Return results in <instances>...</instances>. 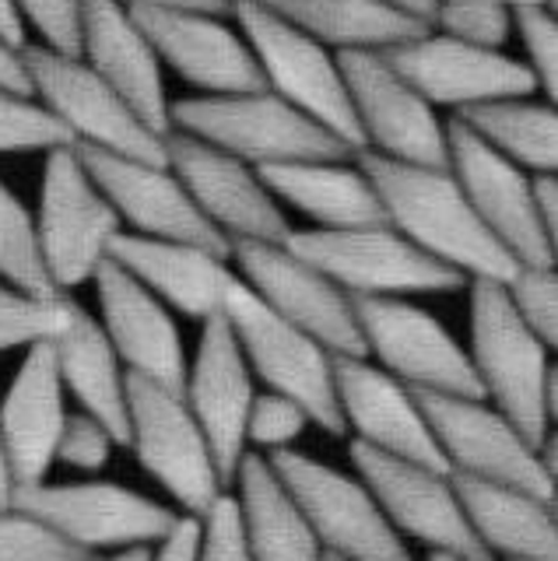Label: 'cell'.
I'll return each mask as SVG.
<instances>
[{
  "instance_id": "1",
  "label": "cell",
  "mask_w": 558,
  "mask_h": 561,
  "mask_svg": "<svg viewBox=\"0 0 558 561\" xmlns=\"http://www.w3.org/2000/svg\"><path fill=\"white\" fill-rule=\"evenodd\" d=\"M358 165L379 193L387 225L411 245L457 271L464 280L505 285L513 277L520 263L481 225L449 169L405 165L373 151H358Z\"/></svg>"
},
{
  "instance_id": "2",
  "label": "cell",
  "mask_w": 558,
  "mask_h": 561,
  "mask_svg": "<svg viewBox=\"0 0 558 561\" xmlns=\"http://www.w3.org/2000/svg\"><path fill=\"white\" fill-rule=\"evenodd\" d=\"M470 368L481 397L540 446L558 421V365L551 347L520 323L502 280H470Z\"/></svg>"
},
{
  "instance_id": "3",
  "label": "cell",
  "mask_w": 558,
  "mask_h": 561,
  "mask_svg": "<svg viewBox=\"0 0 558 561\" xmlns=\"http://www.w3.org/2000/svg\"><path fill=\"white\" fill-rule=\"evenodd\" d=\"M169 130L229 151L253 169L285 162H334V158L355 154L334 134H327L317 119H309L267 88L236 95L172 99Z\"/></svg>"
},
{
  "instance_id": "4",
  "label": "cell",
  "mask_w": 558,
  "mask_h": 561,
  "mask_svg": "<svg viewBox=\"0 0 558 561\" xmlns=\"http://www.w3.org/2000/svg\"><path fill=\"white\" fill-rule=\"evenodd\" d=\"M229 14H236V28L247 39L267 92L317 119L327 134H334L341 145L358 154L362 134L355 127L352 102H348L338 53L309 39L264 0H232Z\"/></svg>"
},
{
  "instance_id": "5",
  "label": "cell",
  "mask_w": 558,
  "mask_h": 561,
  "mask_svg": "<svg viewBox=\"0 0 558 561\" xmlns=\"http://www.w3.org/2000/svg\"><path fill=\"white\" fill-rule=\"evenodd\" d=\"M285 245L352 298L443 295L464 285L457 271L422 253L390 225L292 228Z\"/></svg>"
},
{
  "instance_id": "6",
  "label": "cell",
  "mask_w": 558,
  "mask_h": 561,
  "mask_svg": "<svg viewBox=\"0 0 558 561\" xmlns=\"http://www.w3.org/2000/svg\"><path fill=\"white\" fill-rule=\"evenodd\" d=\"M29 92L36 95L71 137V148H92L137 162L166 165V137L155 134L81 57L22 46Z\"/></svg>"
},
{
  "instance_id": "7",
  "label": "cell",
  "mask_w": 558,
  "mask_h": 561,
  "mask_svg": "<svg viewBox=\"0 0 558 561\" xmlns=\"http://www.w3.org/2000/svg\"><path fill=\"white\" fill-rule=\"evenodd\" d=\"M221 316L232 327L253 379L264 382L271 393H282L299 403L312 425L323 428L327 435H344L334 390L338 355H330L306 330L267 309L242 280L232 285Z\"/></svg>"
},
{
  "instance_id": "8",
  "label": "cell",
  "mask_w": 558,
  "mask_h": 561,
  "mask_svg": "<svg viewBox=\"0 0 558 561\" xmlns=\"http://www.w3.org/2000/svg\"><path fill=\"white\" fill-rule=\"evenodd\" d=\"M11 508L39 519L84 554L155 548L183 513L113 481H39L19 484Z\"/></svg>"
},
{
  "instance_id": "9",
  "label": "cell",
  "mask_w": 558,
  "mask_h": 561,
  "mask_svg": "<svg viewBox=\"0 0 558 561\" xmlns=\"http://www.w3.org/2000/svg\"><path fill=\"white\" fill-rule=\"evenodd\" d=\"M277 481L303 508L327 554L344 561H414L383 508L358 478L299 449L267 453Z\"/></svg>"
},
{
  "instance_id": "10",
  "label": "cell",
  "mask_w": 558,
  "mask_h": 561,
  "mask_svg": "<svg viewBox=\"0 0 558 561\" xmlns=\"http://www.w3.org/2000/svg\"><path fill=\"white\" fill-rule=\"evenodd\" d=\"M127 446L151 478L176 499L183 516L201 519L229 491L183 393L127 373Z\"/></svg>"
},
{
  "instance_id": "11",
  "label": "cell",
  "mask_w": 558,
  "mask_h": 561,
  "mask_svg": "<svg viewBox=\"0 0 558 561\" xmlns=\"http://www.w3.org/2000/svg\"><path fill=\"white\" fill-rule=\"evenodd\" d=\"M124 232L116 210L81 165L75 148L46 154L36 210V236L46 274L57 291H71L110 260L113 239Z\"/></svg>"
},
{
  "instance_id": "12",
  "label": "cell",
  "mask_w": 558,
  "mask_h": 561,
  "mask_svg": "<svg viewBox=\"0 0 558 561\" xmlns=\"http://www.w3.org/2000/svg\"><path fill=\"white\" fill-rule=\"evenodd\" d=\"M411 393L422 403V414L449 473L499 481L558 502V481L548 478V470L540 467L537 446L510 417L499 414L492 403H485V397H449L422 390Z\"/></svg>"
},
{
  "instance_id": "13",
  "label": "cell",
  "mask_w": 558,
  "mask_h": 561,
  "mask_svg": "<svg viewBox=\"0 0 558 561\" xmlns=\"http://www.w3.org/2000/svg\"><path fill=\"white\" fill-rule=\"evenodd\" d=\"M365 358L408 390L481 397L467 347L422 306L408 298H352Z\"/></svg>"
},
{
  "instance_id": "14",
  "label": "cell",
  "mask_w": 558,
  "mask_h": 561,
  "mask_svg": "<svg viewBox=\"0 0 558 561\" xmlns=\"http://www.w3.org/2000/svg\"><path fill=\"white\" fill-rule=\"evenodd\" d=\"M229 260L239 280L282 320L306 330L338 358H365L352 295L285 242H236Z\"/></svg>"
},
{
  "instance_id": "15",
  "label": "cell",
  "mask_w": 558,
  "mask_h": 561,
  "mask_svg": "<svg viewBox=\"0 0 558 561\" xmlns=\"http://www.w3.org/2000/svg\"><path fill=\"white\" fill-rule=\"evenodd\" d=\"M362 151L405 165L446 169V123L383 53H338Z\"/></svg>"
},
{
  "instance_id": "16",
  "label": "cell",
  "mask_w": 558,
  "mask_h": 561,
  "mask_svg": "<svg viewBox=\"0 0 558 561\" xmlns=\"http://www.w3.org/2000/svg\"><path fill=\"white\" fill-rule=\"evenodd\" d=\"M446 169L505 253L531 267H555L558 242L537 218L531 172L488 148L457 116L446 123Z\"/></svg>"
},
{
  "instance_id": "17",
  "label": "cell",
  "mask_w": 558,
  "mask_h": 561,
  "mask_svg": "<svg viewBox=\"0 0 558 561\" xmlns=\"http://www.w3.org/2000/svg\"><path fill=\"white\" fill-rule=\"evenodd\" d=\"M166 165L176 172L194 207L229 245L285 242L292 236L285 207L271 197L260 172L239 162L236 154L218 151L190 134L169 130Z\"/></svg>"
},
{
  "instance_id": "18",
  "label": "cell",
  "mask_w": 558,
  "mask_h": 561,
  "mask_svg": "<svg viewBox=\"0 0 558 561\" xmlns=\"http://www.w3.org/2000/svg\"><path fill=\"white\" fill-rule=\"evenodd\" d=\"M355 478L369 488V495L383 508V516L400 537L422 540L425 548L453 551L464 558H485L481 543L470 534L464 508L449 473L425 463L397 460L379 449L352 443Z\"/></svg>"
},
{
  "instance_id": "19",
  "label": "cell",
  "mask_w": 558,
  "mask_h": 561,
  "mask_svg": "<svg viewBox=\"0 0 558 561\" xmlns=\"http://www.w3.org/2000/svg\"><path fill=\"white\" fill-rule=\"evenodd\" d=\"M400 78L422 95L429 105H449L453 113L475 110L499 99L537 95V84L523 60L505 49H481L440 32H425L411 43H400L383 53Z\"/></svg>"
},
{
  "instance_id": "20",
  "label": "cell",
  "mask_w": 558,
  "mask_h": 561,
  "mask_svg": "<svg viewBox=\"0 0 558 561\" xmlns=\"http://www.w3.org/2000/svg\"><path fill=\"white\" fill-rule=\"evenodd\" d=\"M257 397V382L232 327L225 316L204 320L194 362H186L183 400L212 446L225 488H232L239 460L247 456V417Z\"/></svg>"
},
{
  "instance_id": "21",
  "label": "cell",
  "mask_w": 558,
  "mask_h": 561,
  "mask_svg": "<svg viewBox=\"0 0 558 561\" xmlns=\"http://www.w3.org/2000/svg\"><path fill=\"white\" fill-rule=\"evenodd\" d=\"M75 151L95 180V186L102 190V197L116 210L119 225H130L134 236L194 242L225 256L232 253V245L207 225V218L194 207L190 193L169 165H151L137 162V158H119L92 148Z\"/></svg>"
},
{
  "instance_id": "22",
  "label": "cell",
  "mask_w": 558,
  "mask_h": 561,
  "mask_svg": "<svg viewBox=\"0 0 558 561\" xmlns=\"http://www.w3.org/2000/svg\"><path fill=\"white\" fill-rule=\"evenodd\" d=\"M334 390L344 432H352L355 443L449 473L422 403L405 382L369 358H334Z\"/></svg>"
},
{
  "instance_id": "23",
  "label": "cell",
  "mask_w": 558,
  "mask_h": 561,
  "mask_svg": "<svg viewBox=\"0 0 558 561\" xmlns=\"http://www.w3.org/2000/svg\"><path fill=\"white\" fill-rule=\"evenodd\" d=\"M159 53L162 67L194 84L201 95H236L264 88L257 60L225 14L166 8V11H130Z\"/></svg>"
},
{
  "instance_id": "24",
  "label": "cell",
  "mask_w": 558,
  "mask_h": 561,
  "mask_svg": "<svg viewBox=\"0 0 558 561\" xmlns=\"http://www.w3.org/2000/svg\"><path fill=\"white\" fill-rule=\"evenodd\" d=\"M92 285L102 309L99 327L127 373L159 382L172 393H183L186 351L172 309H166L141 280H134L113 260L95 271Z\"/></svg>"
},
{
  "instance_id": "25",
  "label": "cell",
  "mask_w": 558,
  "mask_h": 561,
  "mask_svg": "<svg viewBox=\"0 0 558 561\" xmlns=\"http://www.w3.org/2000/svg\"><path fill=\"white\" fill-rule=\"evenodd\" d=\"M78 57L141 116L155 134H169L172 99L166 92V75L159 53L137 18L116 0H84L81 11V49Z\"/></svg>"
},
{
  "instance_id": "26",
  "label": "cell",
  "mask_w": 558,
  "mask_h": 561,
  "mask_svg": "<svg viewBox=\"0 0 558 561\" xmlns=\"http://www.w3.org/2000/svg\"><path fill=\"white\" fill-rule=\"evenodd\" d=\"M110 260L124 267L134 280L159 298L172 312L190 320H212L221 316L225 298L239 280L232 260L194 242L145 239L134 232H119L110 245Z\"/></svg>"
},
{
  "instance_id": "27",
  "label": "cell",
  "mask_w": 558,
  "mask_h": 561,
  "mask_svg": "<svg viewBox=\"0 0 558 561\" xmlns=\"http://www.w3.org/2000/svg\"><path fill=\"white\" fill-rule=\"evenodd\" d=\"M67 421L64 382L57 373L54 344H36L14 373L0 400V435H4L8 470L19 484H39L57 463V443Z\"/></svg>"
},
{
  "instance_id": "28",
  "label": "cell",
  "mask_w": 558,
  "mask_h": 561,
  "mask_svg": "<svg viewBox=\"0 0 558 561\" xmlns=\"http://www.w3.org/2000/svg\"><path fill=\"white\" fill-rule=\"evenodd\" d=\"M449 481L457 488L470 534L488 558L502 554L527 561H558L555 502L534 495V491L464 478V473H449Z\"/></svg>"
},
{
  "instance_id": "29",
  "label": "cell",
  "mask_w": 558,
  "mask_h": 561,
  "mask_svg": "<svg viewBox=\"0 0 558 561\" xmlns=\"http://www.w3.org/2000/svg\"><path fill=\"white\" fill-rule=\"evenodd\" d=\"M271 197L299 210L312 228H362L387 225L379 193L362 165L334 158V162H285L257 169Z\"/></svg>"
},
{
  "instance_id": "30",
  "label": "cell",
  "mask_w": 558,
  "mask_h": 561,
  "mask_svg": "<svg viewBox=\"0 0 558 561\" xmlns=\"http://www.w3.org/2000/svg\"><path fill=\"white\" fill-rule=\"evenodd\" d=\"M236 508L253 561H327L303 508L277 481L267 456L247 449L236 470Z\"/></svg>"
},
{
  "instance_id": "31",
  "label": "cell",
  "mask_w": 558,
  "mask_h": 561,
  "mask_svg": "<svg viewBox=\"0 0 558 561\" xmlns=\"http://www.w3.org/2000/svg\"><path fill=\"white\" fill-rule=\"evenodd\" d=\"M57 373L64 393H75L84 414L102 421L119 446H127L130 421H127V368L116 358L110 337L102 333L99 320L75 306V316L67 330L54 341Z\"/></svg>"
},
{
  "instance_id": "32",
  "label": "cell",
  "mask_w": 558,
  "mask_h": 561,
  "mask_svg": "<svg viewBox=\"0 0 558 561\" xmlns=\"http://www.w3.org/2000/svg\"><path fill=\"white\" fill-rule=\"evenodd\" d=\"M330 53H387L429 32V22L387 0H264Z\"/></svg>"
},
{
  "instance_id": "33",
  "label": "cell",
  "mask_w": 558,
  "mask_h": 561,
  "mask_svg": "<svg viewBox=\"0 0 558 561\" xmlns=\"http://www.w3.org/2000/svg\"><path fill=\"white\" fill-rule=\"evenodd\" d=\"M488 148L510 158L523 172H558V110L540 95L499 99L453 113Z\"/></svg>"
},
{
  "instance_id": "34",
  "label": "cell",
  "mask_w": 558,
  "mask_h": 561,
  "mask_svg": "<svg viewBox=\"0 0 558 561\" xmlns=\"http://www.w3.org/2000/svg\"><path fill=\"white\" fill-rule=\"evenodd\" d=\"M0 280L36 295H57L39 253L36 215L4 180H0Z\"/></svg>"
},
{
  "instance_id": "35",
  "label": "cell",
  "mask_w": 558,
  "mask_h": 561,
  "mask_svg": "<svg viewBox=\"0 0 558 561\" xmlns=\"http://www.w3.org/2000/svg\"><path fill=\"white\" fill-rule=\"evenodd\" d=\"M75 298L67 291L36 295L0 280V351L54 344L75 316Z\"/></svg>"
},
{
  "instance_id": "36",
  "label": "cell",
  "mask_w": 558,
  "mask_h": 561,
  "mask_svg": "<svg viewBox=\"0 0 558 561\" xmlns=\"http://www.w3.org/2000/svg\"><path fill=\"white\" fill-rule=\"evenodd\" d=\"M513 11L502 0H435L429 28L481 49H505L513 39Z\"/></svg>"
},
{
  "instance_id": "37",
  "label": "cell",
  "mask_w": 558,
  "mask_h": 561,
  "mask_svg": "<svg viewBox=\"0 0 558 561\" xmlns=\"http://www.w3.org/2000/svg\"><path fill=\"white\" fill-rule=\"evenodd\" d=\"M71 148V137L36 95L0 88V154H32Z\"/></svg>"
},
{
  "instance_id": "38",
  "label": "cell",
  "mask_w": 558,
  "mask_h": 561,
  "mask_svg": "<svg viewBox=\"0 0 558 561\" xmlns=\"http://www.w3.org/2000/svg\"><path fill=\"white\" fill-rule=\"evenodd\" d=\"M555 267H531V263H520L513 277L502 285L513 312L520 316V323L551 351L558 347V271Z\"/></svg>"
},
{
  "instance_id": "39",
  "label": "cell",
  "mask_w": 558,
  "mask_h": 561,
  "mask_svg": "<svg viewBox=\"0 0 558 561\" xmlns=\"http://www.w3.org/2000/svg\"><path fill=\"white\" fill-rule=\"evenodd\" d=\"M513 35L523 43V67L531 70L537 95L558 102V11L516 8Z\"/></svg>"
},
{
  "instance_id": "40",
  "label": "cell",
  "mask_w": 558,
  "mask_h": 561,
  "mask_svg": "<svg viewBox=\"0 0 558 561\" xmlns=\"http://www.w3.org/2000/svg\"><path fill=\"white\" fill-rule=\"evenodd\" d=\"M25 39L36 35V46L78 57L81 49V11L84 0H11Z\"/></svg>"
},
{
  "instance_id": "41",
  "label": "cell",
  "mask_w": 558,
  "mask_h": 561,
  "mask_svg": "<svg viewBox=\"0 0 558 561\" xmlns=\"http://www.w3.org/2000/svg\"><path fill=\"white\" fill-rule=\"evenodd\" d=\"M92 554L57 537L19 508H0V561H89Z\"/></svg>"
},
{
  "instance_id": "42",
  "label": "cell",
  "mask_w": 558,
  "mask_h": 561,
  "mask_svg": "<svg viewBox=\"0 0 558 561\" xmlns=\"http://www.w3.org/2000/svg\"><path fill=\"white\" fill-rule=\"evenodd\" d=\"M306 425H312V421L295 400L271 393V390L257 393L250 417H247V446H257L253 453L260 456L288 449L295 438L306 432Z\"/></svg>"
},
{
  "instance_id": "43",
  "label": "cell",
  "mask_w": 558,
  "mask_h": 561,
  "mask_svg": "<svg viewBox=\"0 0 558 561\" xmlns=\"http://www.w3.org/2000/svg\"><path fill=\"white\" fill-rule=\"evenodd\" d=\"M116 446L119 443L102 421L78 411V414H67V421H64V432L57 443V463L81 470V473H99L113 460Z\"/></svg>"
},
{
  "instance_id": "44",
  "label": "cell",
  "mask_w": 558,
  "mask_h": 561,
  "mask_svg": "<svg viewBox=\"0 0 558 561\" xmlns=\"http://www.w3.org/2000/svg\"><path fill=\"white\" fill-rule=\"evenodd\" d=\"M194 561H253L247 537H242L236 495H225L201 516V540Z\"/></svg>"
},
{
  "instance_id": "45",
  "label": "cell",
  "mask_w": 558,
  "mask_h": 561,
  "mask_svg": "<svg viewBox=\"0 0 558 561\" xmlns=\"http://www.w3.org/2000/svg\"><path fill=\"white\" fill-rule=\"evenodd\" d=\"M197 540H201V519L180 516L176 526L169 530V537L151 548L148 561H194L197 558Z\"/></svg>"
},
{
  "instance_id": "46",
  "label": "cell",
  "mask_w": 558,
  "mask_h": 561,
  "mask_svg": "<svg viewBox=\"0 0 558 561\" xmlns=\"http://www.w3.org/2000/svg\"><path fill=\"white\" fill-rule=\"evenodd\" d=\"M531 183H534L537 218L545 225V232L558 242V172H537L531 175Z\"/></svg>"
},
{
  "instance_id": "47",
  "label": "cell",
  "mask_w": 558,
  "mask_h": 561,
  "mask_svg": "<svg viewBox=\"0 0 558 561\" xmlns=\"http://www.w3.org/2000/svg\"><path fill=\"white\" fill-rule=\"evenodd\" d=\"M0 88H8V92H29V75H25V60H22V46L8 43L4 35H0Z\"/></svg>"
},
{
  "instance_id": "48",
  "label": "cell",
  "mask_w": 558,
  "mask_h": 561,
  "mask_svg": "<svg viewBox=\"0 0 558 561\" xmlns=\"http://www.w3.org/2000/svg\"><path fill=\"white\" fill-rule=\"evenodd\" d=\"M127 11H166V8H190V11H207V14H229L232 0H116Z\"/></svg>"
},
{
  "instance_id": "49",
  "label": "cell",
  "mask_w": 558,
  "mask_h": 561,
  "mask_svg": "<svg viewBox=\"0 0 558 561\" xmlns=\"http://www.w3.org/2000/svg\"><path fill=\"white\" fill-rule=\"evenodd\" d=\"M0 35H4L8 43L14 46H25V32H22V22H19V14H14L11 8V0H0Z\"/></svg>"
},
{
  "instance_id": "50",
  "label": "cell",
  "mask_w": 558,
  "mask_h": 561,
  "mask_svg": "<svg viewBox=\"0 0 558 561\" xmlns=\"http://www.w3.org/2000/svg\"><path fill=\"white\" fill-rule=\"evenodd\" d=\"M11 495H14V478L8 470V453H4V435H0V508L11 505Z\"/></svg>"
},
{
  "instance_id": "51",
  "label": "cell",
  "mask_w": 558,
  "mask_h": 561,
  "mask_svg": "<svg viewBox=\"0 0 558 561\" xmlns=\"http://www.w3.org/2000/svg\"><path fill=\"white\" fill-rule=\"evenodd\" d=\"M387 4L400 8V11H408L414 18H422V22H429L432 11H435V0H387Z\"/></svg>"
},
{
  "instance_id": "52",
  "label": "cell",
  "mask_w": 558,
  "mask_h": 561,
  "mask_svg": "<svg viewBox=\"0 0 558 561\" xmlns=\"http://www.w3.org/2000/svg\"><path fill=\"white\" fill-rule=\"evenodd\" d=\"M151 548H134V551H110V554H92L89 561H148Z\"/></svg>"
},
{
  "instance_id": "53",
  "label": "cell",
  "mask_w": 558,
  "mask_h": 561,
  "mask_svg": "<svg viewBox=\"0 0 558 561\" xmlns=\"http://www.w3.org/2000/svg\"><path fill=\"white\" fill-rule=\"evenodd\" d=\"M502 4H510V8H551V11H558V0H502Z\"/></svg>"
},
{
  "instance_id": "54",
  "label": "cell",
  "mask_w": 558,
  "mask_h": 561,
  "mask_svg": "<svg viewBox=\"0 0 558 561\" xmlns=\"http://www.w3.org/2000/svg\"><path fill=\"white\" fill-rule=\"evenodd\" d=\"M422 561H467L464 554H453V551H440V548H425Z\"/></svg>"
},
{
  "instance_id": "55",
  "label": "cell",
  "mask_w": 558,
  "mask_h": 561,
  "mask_svg": "<svg viewBox=\"0 0 558 561\" xmlns=\"http://www.w3.org/2000/svg\"><path fill=\"white\" fill-rule=\"evenodd\" d=\"M467 561H492V558H488V554H485V558H467Z\"/></svg>"
},
{
  "instance_id": "56",
  "label": "cell",
  "mask_w": 558,
  "mask_h": 561,
  "mask_svg": "<svg viewBox=\"0 0 558 561\" xmlns=\"http://www.w3.org/2000/svg\"><path fill=\"white\" fill-rule=\"evenodd\" d=\"M502 561H527V558H502Z\"/></svg>"
},
{
  "instance_id": "57",
  "label": "cell",
  "mask_w": 558,
  "mask_h": 561,
  "mask_svg": "<svg viewBox=\"0 0 558 561\" xmlns=\"http://www.w3.org/2000/svg\"><path fill=\"white\" fill-rule=\"evenodd\" d=\"M327 561H344V558H334V554H327Z\"/></svg>"
}]
</instances>
